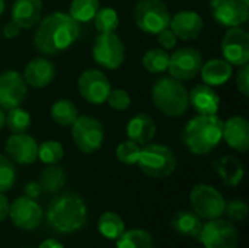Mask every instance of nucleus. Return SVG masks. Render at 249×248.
<instances>
[{
    "label": "nucleus",
    "instance_id": "obj_40",
    "mask_svg": "<svg viewBox=\"0 0 249 248\" xmlns=\"http://www.w3.org/2000/svg\"><path fill=\"white\" fill-rule=\"evenodd\" d=\"M156 35H158V42H159V45H160L163 50H166V51L174 50V48L177 47V44H178V37L174 34V31H172L171 28H165V29H162L160 32H158Z\"/></svg>",
    "mask_w": 249,
    "mask_h": 248
},
{
    "label": "nucleus",
    "instance_id": "obj_8",
    "mask_svg": "<svg viewBox=\"0 0 249 248\" xmlns=\"http://www.w3.org/2000/svg\"><path fill=\"white\" fill-rule=\"evenodd\" d=\"M193 210L204 221L222 218L225 215L226 200L223 194L210 184H196L190 193Z\"/></svg>",
    "mask_w": 249,
    "mask_h": 248
},
{
    "label": "nucleus",
    "instance_id": "obj_21",
    "mask_svg": "<svg viewBox=\"0 0 249 248\" xmlns=\"http://www.w3.org/2000/svg\"><path fill=\"white\" fill-rule=\"evenodd\" d=\"M188 99H190V105L198 114L203 115L217 114L220 108V98L217 92L206 83L196 85L191 89V92H188Z\"/></svg>",
    "mask_w": 249,
    "mask_h": 248
},
{
    "label": "nucleus",
    "instance_id": "obj_27",
    "mask_svg": "<svg viewBox=\"0 0 249 248\" xmlns=\"http://www.w3.org/2000/svg\"><path fill=\"white\" fill-rule=\"evenodd\" d=\"M67 175L58 164H48L39 174V186L48 194H57L63 190Z\"/></svg>",
    "mask_w": 249,
    "mask_h": 248
},
{
    "label": "nucleus",
    "instance_id": "obj_44",
    "mask_svg": "<svg viewBox=\"0 0 249 248\" xmlns=\"http://www.w3.org/2000/svg\"><path fill=\"white\" fill-rule=\"evenodd\" d=\"M9 208H10V203L7 197L3 193H0V224L9 218Z\"/></svg>",
    "mask_w": 249,
    "mask_h": 248
},
{
    "label": "nucleus",
    "instance_id": "obj_3",
    "mask_svg": "<svg viewBox=\"0 0 249 248\" xmlns=\"http://www.w3.org/2000/svg\"><path fill=\"white\" fill-rule=\"evenodd\" d=\"M223 136V120L217 114L193 117L182 129L181 140L185 149L193 155H209L214 151Z\"/></svg>",
    "mask_w": 249,
    "mask_h": 248
},
{
    "label": "nucleus",
    "instance_id": "obj_19",
    "mask_svg": "<svg viewBox=\"0 0 249 248\" xmlns=\"http://www.w3.org/2000/svg\"><path fill=\"white\" fill-rule=\"evenodd\" d=\"M22 77L28 86L36 89L45 88L55 77V66L45 57H35L25 66Z\"/></svg>",
    "mask_w": 249,
    "mask_h": 248
},
{
    "label": "nucleus",
    "instance_id": "obj_5",
    "mask_svg": "<svg viewBox=\"0 0 249 248\" xmlns=\"http://www.w3.org/2000/svg\"><path fill=\"white\" fill-rule=\"evenodd\" d=\"M136 165L146 177L163 180L174 174L177 168V156L175 152L165 145L147 143L142 148Z\"/></svg>",
    "mask_w": 249,
    "mask_h": 248
},
{
    "label": "nucleus",
    "instance_id": "obj_24",
    "mask_svg": "<svg viewBox=\"0 0 249 248\" xmlns=\"http://www.w3.org/2000/svg\"><path fill=\"white\" fill-rule=\"evenodd\" d=\"M42 0H15L12 6V20L20 29H31L41 20Z\"/></svg>",
    "mask_w": 249,
    "mask_h": 248
},
{
    "label": "nucleus",
    "instance_id": "obj_2",
    "mask_svg": "<svg viewBox=\"0 0 249 248\" xmlns=\"http://www.w3.org/2000/svg\"><path fill=\"white\" fill-rule=\"evenodd\" d=\"M48 225L58 234H74L88 222V206L77 193H57L45 213Z\"/></svg>",
    "mask_w": 249,
    "mask_h": 248
},
{
    "label": "nucleus",
    "instance_id": "obj_28",
    "mask_svg": "<svg viewBox=\"0 0 249 248\" xmlns=\"http://www.w3.org/2000/svg\"><path fill=\"white\" fill-rule=\"evenodd\" d=\"M50 115L55 124H58L61 127H70L79 117V111L73 101L58 99L51 105Z\"/></svg>",
    "mask_w": 249,
    "mask_h": 248
},
{
    "label": "nucleus",
    "instance_id": "obj_25",
    "mask_svg": "<svg viewBox=\"0 0 249 248\" xmlns=\"http://www.w3.org/2000/svg\"><path fill=\"white\" fill-rule=\"evenodd\" d=\"M233 73V66L228 63L225 58H212L203 63L200 69L201 79L206 85L214 88L225 85Z\"/></svg>",
    "mask_w": 249,
    "mask_h": 248
},
{
    "label": "nucleus",
    "instance_id": "obj_26",
    "mask_svg": "<svg viewBox=\"0 0 249 248\" xmlns=\"http://www.w3.org/2000/svg\"><path fill=\"white\" fill-rule=\"evenodd\" d=\"M171 228L179 235L198 241L203 229V219L194 210H179L171 218Z\"/></svg>",
    "mask_w": 249,
    "mask_h": 248
},
{
    "label": "nucleus",
    "instance_id": "obj_31",
    "mask_svg": "<svg viewBox=\"0 0 249 248\" xmlns=\"http://www.w3.org/2000/svg\"><path fill=\"white\" fill-rule=\"evenodd\" d=\"M143 67L153 75H159L168 70L169 53L163 48H150L144 53L142 58Z\"/></svg>",
    "mask_w": 249,
    "mask_h": 248
},
{
    "label": "nucleus",
    "instance_id": "obj_45",
    "mask_svg": "<svg viewBox=\"0 0 249 248\" xmlns=\"http://www.w3.org/2000/svg\"><path fill=\"white\" fill-rule=\"evenodd\" d=\"M38 248H64V246L60 241H57V240L48 238V240H44Z\"/></svg>",
    "mask_w": 249,
    "mask_h": 248
},
{
    "label": "nucleus",
    "instance_id": "obj_41",
    "mask_svg": "<svg viewBox=\"0 0 249 248\" xmlns=\"http://www.w3.org/2000/svg\"><path fill=\"white\" fill-rule=\"evenodd\" d=\"M236 88L244 96H249V63L241 66L236 75Z\"/></svg>",
    "mask_w": 249,
    "mask_h": 248
},
{
    "label": "nucleus",
    "instance_id": "obj_17",
    "mask_svg": "<svg viewBox=\"0 0 249 248\" xmlns=\"http://www.w3.org/2000/svg\"><path fill=\"white\" fill-rule=\"evenodd\" d=\"M4 151L7 158L18 165H31L38 159V143L28 133H12L6 140Z\"/></svg>",
    "mask_w": 249,
    "mask_h": 248
},
{
    "label": "nucleus",
    "instance_id": "obj_13",
    "mask_svg": "<svg viewBox=\"0 0 249 248\" xmlns=\"http://www.w3.org/2000/svg\"><path fill=\"white\" fill-rule=\"evenodd\" d=\"M223 58L232 66L249 63V34L241 26L228 28L220 42Z\"/></svg>",
    "mask_w": 249,
    "mask_h": 248
},
{
    "label": "nucleus",
    "instance_id": "obj_42",
    "mask_svg": "<svg viewBox=\"0 0 249 248\" xmlns=\"http://www.w3.org/2000/svg\"><path fill=\"white\" fill-rule=\"evenodd\" d=\"M42 193V189L39 186L38 181H29L23 186V196L29 197V199H38Z\"/></svg>",
    "mask_w": 249,
    "mask_h": 248
},
{
    "label": "nucleus",
    "instance_id": "obj_29",
    "mask_svg": "<svg viewBox=\"0 0 249 248\" xmlns=\"http://www.w3.org/2000/svg\"><path fill=\"white\" fill-rule=\"evenodd\" d=\"M98 231L104 238L115 241L124 234L125 224H124L123 218L118 213L105 212L98 219Z\"/></svg>",
    "mask_w": 249,
    "mask_h": 248
},
{
    "label": "nucleus",
    "instance_id": "obj_47",
    "mask_svg": "<svg viewBox=\"0 0 249 248\" xmlns=\"http://www.w3.org/2000/svg\"><path fill=\"white\" fill-rule=\"evenodd\" d=\"M4 9H6V3H4V0H0V15L4 12Z\"/></svg>",
    "mask_w": 249,
    "mask_h": 248
},
{
    "label": "nucleus",
    "instance_id": "obj_22",
    "mask_svg": "<svg viewBox=\"0 0 249 248\" xmlns=\"http://www.w3.org/2000/svg\"><path fill=\"white\" fill-rule=\"evenodd\" d=\"M156 130L158 127H156L155 120L152 118V115L146 113H139L134 117H131L125 127L127 139L143 146L150 143L155 139Z\"/></svg>",
    "mask_w": 249,
    "mask_h": 248
},
{
    "label": "nucleus",
    "instance_id": "obj_37",
    "mask_svg": "<svg viewBox=\"0 0 249 248\" xmlns=\"http://www.w3.org/2000/svg\"><path fill=\"white\" fill-rule=\"evenodd\" d=\"M16 167L4 155L0 153V193L9 191L16 183Z\"/></svg>",
    "mask_w": 249,
    "mask_h": 248
},
{
    "label": "nucleus",
    "instance_id": "obj_4",
    "mask_svg": "<svg viewBox=\"0 0 249 248\" xmlns=\"http://www.w3.org/2000/svg\"><path fill=\"white\" fill-rule=\"evenodd\" d=\"M153 105L166 117H182L190 108L187 88L174 77H162L152 88Z\"/></svg>",
    "mask_w": 249,
    "mask_h": 248
},
{
    "label": "nucleus",
    "instance_id": "obj_7",
    "mask_svg": "<svg viewBox=\"0 0 249 248\" xmlns=\"http://www.w3.org/2000/svg\"><path fill=\"white\" fill-rule=\"evenodd\" d=\"M71 127V139L76 148L86 155L98 152L105 139L102 123L92 115H79Z\"/></svg>",
    "mask_w": 249,
    "mask_h": 248
},
{
    "label": "nucleus",
    "instance_id": "obj_9",
    "mask_svg": "<svg viewBox=\"0 0 249 248\" xmlns=\"http://www.w3.org/2000/svg\"><path fill=\"white\" fill-rule=\"evenodd\" d=\"M92 56L96 64L108 70H117L125 60V47L115 32L99 34L92 47Z\"/></svg>",
    "mask_w": 249,
    "mask_h": 248
},
{
    "label": "nucleus",
    "instance_id": "obj_14",
    "mask_svg": "<svg viewBox=\"0 0 249 248\" xmlns=\"http://www.w3.org/2000/svg\"><path fill=\"white\" fill-rule=\"evenodd\" d=\"M212 16L226 28L241 26L249 18V0H210Z\"/></svg>",
    "mask_w": 249,
    "mask_h": 248
},
{
    "label": "nucleus",
    "instance_id": "obj_35",
    "mask_svg": "<svg viewBox=\"0 0 249 248\" xmlns=\"http://www.w3.org/2000/svg\"><path fill=\"white\" fill-rule=\"evenodd\" d=\"M64 156V148L57 140H45L38 145V159L48 165V164H58Z\"/></svg>",
    "mask_w": 249,
    "mask_h": 248
},
{
    "label": "nucleus",
    "instance_id": "obj_11",
    "mask_svg": "<svg viewBox=\"0 0 249 248\" xmlns=\"http://www.w3.org/2000/svg\"><path fill=\"white\" fill-rule=\"evenodd\" d=\"M203 66V56L194 47H181L169 54L168 70L171 77L184 82L194 79Z\"/></svg>",
    "mask_w": 249,
    "mask_h": 248
},
{
    "label": "nucleus",
    "instance_id": "obj_6",
    "mask_svg": "<svg viewBox=\"0 0 249 248\" xmlns=\"http://www.w3.org/2000/svg\"><path fill=\"white\" fill-rule=\"evenodd\" d=\"M137 28L146 34L156 35L165 28H169L171 13L162 0H139L133 10Z\"/></svg>",
    "mask_w": 249,
    "mask_h": 248
},
{
    "label": "nucleus",
    "instance_id": "obj_38",
    "mask_svg": "<svg viewBox=\"0 0 249 248\" xmlns=\"http://www.w3.org/2000/svg\"><path fill=\"white\" fill-rule=\"evenodd\" d=\"M107 102L115 111H125L131 105V98L127 91L118 88V89H111V92L107 98Z\"/></svg>",
    "mask_w": 249,
    "mask_h": 248
},
{
    "label": "nucleus",
    "instance_id": "obj_36",
    "mask_svg": "<svg viewBox=\"0 0 249 248\" xmlns=\"http://www.w3.org/2000/svg\"><path fill=\"white\" fill-rule=\"evenodd\" d=\"M140 151H142L140 145L127 139L125 142H121L117 146L115 156L124 165H136L139 161V156H140Z\"/></svg>",
    "mask_w": 249,
    "mask_h": 248
},
{
    "label": "nucleus",
    "instance_id": "obj_46",
    "mask_svg": "<svg viewBox=\"0 0 249 248\" xmlns=\"http://www.w3.org/2000/svg\"><path fill=\"white\" fill-rule=\"evenodd\" d=\"M4 124H6V115H4V111H3V108L0 107V132L3 130Z\"/></svg>",
    "mask_w": 249,
    "mask_h": 248
},
{
    "label": "nucleus",
    "instance_id": "obj_32",
    "mask_svg": "<svg viewBox=\"0 0 249 248\" xmlns=\"http://www.w3.org/2000/svg\"><path fill=\"white\" fill-rule=\"evenodd\" d=\"M99 0H71L69 7V15L77 23H86L92 20L99 9Z\"/></svg>",
    "mask_w": 249,
    "mask_h": 248
},
{
    "label": "nucleus",
    "instance_id": "obj_20",
    "mask_svg": "<svg viewBox=\"0 0 249 248\" xmlns=\"http://www.w3.org/2000/svg\"><path fill=\"white\" fill-rule=\"evenodd\" d=\"M225 140L233 151L245 153L249 149V121L244 115H233L223 123Z\"/></svg>",
    "mask_w": 249,
    "mask_h": 248
},
{
    "label": "nucleus",
    "instance_id": "obj_15",
    "mask_svg": "<svg viewBox=\"0 0 249 248\" xmlns=\"http://www.w3.org/2000/svg\"><path fill=\"white\" fill-rule=\"evenodd\" d=\"M9 218L12 224L23 231H34L42 221V209L39 205L26 196H20L9 208Z\"/></svg>",
    "mask_w": 249,
    "mask_h": 248
},
{
    "label": "nucleus",
    "instance_id": "obj_43",
    "mask_svg": "<svg viewBox=\"0 0 249 248\" xmlns=\"http://www.w3.org/2000/svg\"><path fill=\"white\" fill-rule=\"evenodd\" d=\"M20 31H22V29L19 28V25H16L13 20H9V22L4 25V28H3V37L7 38V39L18 38L19 34H20Z\"/></svg>",
    "mask_w": 249,
    "mask_h": 248
},
{
    "label": "nucleus",
    "instance_id": "obj_39",
    "mask_svg": "<svg viewBox=\"0 0 249 248\" xmlns=\"http://www.w3.org/2000/svg\"><path fill=\"white\" fill-rule=\"evenodd\" d=\"M225 213L232 222H244L248 215V205L241 199L231 200L225 206Z\"/></svg>",
    "mask_w": 249,
    "mask_h": 248
},
{
    "label": "nucleus",
    "instance_id": "obj_23",
    "mask_svg": "<svg viewBox=\"0 0 249 248\" xmlns=\"http://www.w3.org/2000/svg\"><path fill=\"white\" fill-rule=\"evenodd\" d=\"M213 171L219 175L226 187H236L242 183L245 175V168L241 159L233 155H225L212 164Z\"/></svg>",
    "mask_w": 249,
    "mask_h": 248
},
{
    "label": "nucleus",
    "instance_id": "obj_33",
    "mask_svg": "<svg viewBox=\"0 0 249 248\" xmlns=\"http://www.w3.org/2000/svg\"><path fill=\"white\" fill-rule=\"evenodd\" d=\"M95 28L99 34L115 32L120 26V18L115 9L112 7H99L95 18Z\"/></svg>",
    "mask_w": 249,
    "mask_h": 248
},
{
    "label": "nucleus",
    "instance_id": "obj_30",
    "mask_svg": "<svg viewBox=\"0 0 249 248\" xmlns=\"http://www.w3.org/2000/svg\"><path fill=\"white\" fill-rule=\"evenodd\" d=\"M115 241L117 248H155L152 234L142 228L124 231V234Z\"/></svg>",
    "mask_w": 249,
    "mask_h": 248
},
{
    "label": "nucleus",
    "instance_id": "obj_34",
    "mask_svg": "<svg viewBox=\"0 0 249 248\" xmlns=\"http://www.w3.org/2000/svg\"><path fill=\"white\" fill-rule=\"evenodd\" d=\"M6 126L12 133H26L31 127V114L20 107L10 108L6 115Z\"/></svg>",
    "mask_w": 249,
    "mask_h": 248
},
{
    "label": "nucleus",
    "instance_id": "obj_1",
    "mask_svg": "<svg viewBox=\"0 0 249 248\" xmlns=\"http://www.w3.org/2000/svg\"><path fill=\"white\" fill-rule=\"evenodd\" d=\"M38 23L34 45L47 56H55L69 50L80 35V25L64 12H53Z\"/></svg>",
    "mask_w": 249,
    "mask_h": 248
},
{
    "label": "nucleus",
    "instance_id": "obj_12",
    "mask_svg": "<svg viewBox=\"0 0 249 248\" xmlns=\"http://www.w3.org/2000/svg\"><path fill=\"white\" fill-rule=\"evenodd\" d=\"M77 88L82 98L93 105H101L107 102V98L112 89L107 75L98 69L83 70L79 76Z\"/></svg>",
    "mask_w": 249,
    "mask_h": 248
},
{
    "label": "nucleus",
    "instance_id": "obj_16",
    "mask_svg": "<svg viewBox=\"0 0 249 248\" xmlns=\"http://www.w3.org/2000/svg\"><path fill=\"white\" fill-rule=\"evenodd\" d=\"M26 92L28 85L19 72L6 70L0 75V107L3 110L19 107L25 101Z\"/></svg>",
    "mask_w": 249,
    "mask_h": 248
},
{
    "label": "nucleus",
    "instance_id": "obj_18",
    "mask_svg": "<svg viewBox=\"0 0 249 248\" xmlns=\"http://www.w3.org/2000/svg\"><path fill=\"white\" fill-rule=\"evenodd\" d=\"M169 28L179 39L191 41L197 39L204 31V20L200 13L194 10H181L171 16Z\"/></svg>",
    "mask_w": 249,
    "mask_h": 248
},
{
    "label": "nucleus",
    "instance_id": "obj_10",
    "mask_svg": "<svg viewBox=\"0 0 249 248\" xmlns=\"http://www.w3.org/2000/svg\"><path fill=\"white\" fill-rule=\"evenodd\" d=\"M198 243L204 248H238L239 231L229 219H212L203 224Z\"/></svg>",
    "mask_w": 249,
    "mask_h": 248
}]
</instances>
